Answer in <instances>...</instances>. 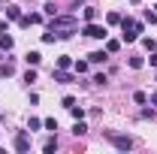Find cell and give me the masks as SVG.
<instances>
[{"label": "cell", "instance_id": "obj_17", "mask_svg": "<svg viewBox=\"0 0 157 154\" xmlns=\"http://www.w3.org/2000/svg\"><path fill=\"white\" fill-rule=\"evenodd\" d=\"M73 133H76V136H85V133H88V127L82 124V118H78V121H76V127H73Z\"/></svg>", "mask_w": 157, "mask_h": 154}, {"label": "cell", "instance_id": "obj_4", "mask_svg": "<svg viewBox=\"0 0 157 154\" xmlns=\"http://www.w3.org/2000/svg\"><path fill=\"white\" fill-rule=\"evenodd\" d=\"M85 37H91V39H106V37H109V30H106V27H100V24H94V21H88V24H85Z\"/></svg>", "mask_w": 157, "mask_h": 154}, {"label": "cell", "instance_id": "obj_28", "mask_svg": "<svg viewBox=\"0 0 157 154\" xmlns=\"http://www.w3.org/2000/svg\"><path fill=\"white\" fill-rule=\"evenodd\" d=\"M151 103H154V106H157V91H154V94H151Z\"/></svg>", "mask_w": 157, "mask_h": 154}, {"label": "cell", "instance_id": "obj_25", "mask_svg": "<svg viewBox=\"0 0 157 154\" xmlns=\"http://www.w3.org/2000/svg\"><path fill=\"white\" fill-rule=\"evenodd\" d=\"M27 127H30V130H39V127H42V121H39V118H30V124H27Z\"/></svg>", "mask_w": 157, "mask_h": 154}, {"label": "cell", "instance_id": "obj_11", "mask_svg": "<svg viewBox=\"0 0 157 154\" xmlns=\"http://www.w3.org/2000/svg\"><path fill=\"white\" fill-rule=\"evenodd\" d=\"M6 18L18 21V18H21V9H18V6H6Z\"/></svg>", "mask_w": 157, "mask_h": 154}, {"label": "cell", "instance_id": "obj_20", "mask_svg": "<svg viewBox=\"0 0 157 154\" xmlns=\"http://www.w3.org/2000/svg\"><path fill=\"white\" fill-rule=\"evenodd\" d=\"M130 67H133V70H142V67H145V60H142V58H130Z\"/></svg>", "mask_w": 157, "mask_h": 154}, {"label": "cell", "instance_id": "obj_3", "mask_svg": "<svg viewBox=\"0 0 157 154\" xmlns=\"http://www.w3.org/2000/svg\"><path fill=\"white\" fill-rule=\"evenodd\" d=\"M106 139L115 145L118 151H130V148H133V139H130V136H124V133H112V130H109V133H106Z\"/></svg>", "mask_w": 157, "mask_h": 154}, {"label": "cell", "instance_id": "obj_12", "mask_svg": "<svg viewBox=\"0 0 157 154\" xmlns=\"http://www.w3.org/2000/svg\"><path fill=\"white\" fill-rule=\"evenodd\" d=\"M42 151H45V154H55V151H58V139H48V142L42 145Z\"/></svg>", "mask_w": 157, "mask_h": 154}, {"label": "cell", "instance_id": "obj_16", "mask_svg": "<svg viewBox=\"0 0 157 154\" xmlns=\"http://www.w3.org/2000/svg\"><path fill=\"white\" fill-rule=\"evenodd\" d=\"M133 103H139V106H142V103H148V97H145V91H133Z\"/></svg>", "mask_w": 157, "mask_h": 154}, {"label": "cell", "instance_id": "obj_22", "mask_svg": "<svg viewBox=\"0 0 157 154\" xmlns=\"http://www.w3.org/2000/svg\"><path fill=\"white\" fill-rule=\"evenodd\" d=\"M42 127H45V130H58V121H55V118H48V121H42Z\"/></svg>", "mask_w": 157, "mask_h": 154}, {"label": "cell", "instance_id": "obj_7", "mask_svg": "<svg viewBox=\"0 0 157 154\" xmlns=\"http://www.w3.org/2000/svg\"><path fill=\"white\" fill-rule=\"evenodd\" d=\"M106 58H109V52H106V48H103V52H91V55H88V60H91V64H103Z\"/></svg>", "mask_w": 157, "mask_h": 154}, {"label": "cell", "instance_id": "obj_5", "mask_svg": "<svg viewBox=\"0 0 157 154\" xmlns=\"http://www.w3.org/2000/svg\"><path fill=\"white\" fill-rule=\"evenodd\" d=\"M15 151H18V154H27V151H30V139H27V133H18V136H15Z\"/></svg>", "mask_w": 157, "mask_h": 154}, {"label": "cell", "instance_id": "obj_26", "mask_svg": "<svg viewBox=\"0 0 157 154\" xmlns=\"http://www.w3.org/2000/svg\"><path fill=\"white\" fill-rule=\"evenodd\" d=\"M145 21H151V24H157V12H151V9H148V12H145Z\"/></svg>", "mask_w": 157, "mask_h": 154}, {"label": "cell", "instance_id": "obj_14", "mask_svg": "<svg viewBox=\"0 0 157 154\" xmlns=\"http://www.w3.org/2000/svg\"><path fill=\"white\" fill-rule=\"evenodd\" d=\"M88 67H91V60H76V76L88 73Z\"/></svg>", "mask_w": 157, "mask_h": 154}, {"label": "cell", "instance_id": "obj_9", "mask_svg": "<svg viewBox=\"0 0 157 154\" xmlns=\"http://www.w3.org/2000/svg\"><path fill=\"white\" fill-rule=\"evenodd\" d=\"M24 60H27L30 67H39V60H42V55H39V52H27V55H24Z\"/></svg>", "mask_w": 157, "mask_h": 154}, {"label": "cell", "instance_id": "obj_15", "mask_svg": "<svg viewBox=\"0 0 157 154\" xmlns=\"http://www.w3.org/2000/svg\"><path fill=\"white\" fill-rule=\"evenodd\" d=\"M12 73H15V67H12L9 60H6V64H0V76H12Z\"/></svg>", "mask_w": 157, "mask_h": 154}, {"label": "cell", "instance_id": "obj_27", "mask_svg": "<svg viewBox=\"0 0 157 154\" xmlns=\"http://www.w3.org/2000/svg\"><path fill=\"white\" fill-rule=\"evenodd\" d=\"M151 67H154V70H157V55H151Z\"/></svg>", "mask_w": 157, "mask_h": 154}, {"label": "cell", "instance_id": "obj_2", "mask_svg": "<svg viewBox=\"0 0 157 154\" xmlns=\"http://www.w3.org/2000/svg\"><path fill=\"white\" fill-rule=\"evenodd\" d=\"M121 30H124V42H136L142 33V21L136 18H121Z\"/></svg>", "mask_w": 157, "mask_h": 154}, {"label": "cell", "instance_id": "obj_6", "mask_svg": "<svg viewBox=\"0 0 157 154\" xmlns=\"http://www.w3.org/2000/svg\"><path fill=\"white\" fill-rule=\"evenodd\" d=\"M52 79H55V82H60V85H70V82H73V76H70L67 70H55V73H52Z\"/></svg>", "mask_w": 157, "mask_h": 154}, {"label": "cell", "instance_id": "obj_1", "mask_svg": "<svg viewBox=\"0 0 157 154\" xmlns=\"http://www.w3.org/2000/svg\"><path fill=\"white\" fill-rule=\"evenodd\" d=\"M76 27H78L76 15H55L48 30H55V33H58V39H70L73 33H76Z\"/></svg>", "mask_w": 157, "mask_h": 154}, {"label": "cell", "instance_id": "obj_24", "mask_svg": "<svg viewBox=\"0 0 157 154\" xmlns=\"http://www.w3.org/2000/svg\"><path fill=\"white\" fill-rule=\"evenodd\" d=\"M60 103H63V109H73V106H76V100H73V97H63Z\"/></svg>", "mask_w": 157, "mask_h": 154}, {"label": "cell", "instance_id": "obj_19", "mask_svg": "<svg viewBox=\"0 0 157 154\" xmlns=\"http://www.w3.org/2000/svg\"><path fill=\"white\" fill-rule=\"evenodd\" d=\"M142 45H145L148 52H154V48H157V42H154V39H151V37H145V39H142Z\"/></svg>", "mask_w": 157, "mask_h": 154}, {"label": "cell", "instance_id": "obj_8", "mask_svg": "<svg viewBox=\"0 0 157 154\" xmlns=\"http://www.w3.org/2000/svg\"><path fill=\"white\" fill-rule=\"evenodd\" d=\"M0 48H3V52H9V48H12V37H9V30H3V33H0Z\"/></svg>", "mask_w": 157, "mask_h": 154}, {"label": "cell", "instance_id": "obj_21", "mask_svg": "<svg viewBox=\"0 0 157 154\" xmlns=\"http://www.w3.org/2000/svg\"><path fill=\"white\" fill-rule=\"evenodd\" d=\"M106 21H109V24H121V15H118V12H109Z\"/></svg>", "mask_w": 157, "mask_h": 154}, {"label": "cell", "instance_id": "obj_18", "mask_svg": "<svg viewBox=\"0 0 157 154\" xmlns=\"http://www.w3.org/2000/svg\"><path fill=\"white\" fill-rule=\"evenodd\" d=\"M85 18H88V21H97V9H94V6H85Z\"/></svg>", "mask_w": 157, "mask_h": 154}, {"label": "cell", "instance_id": "obj_23", "mask_svg": "<svg viewBox=\"0 0 157 154\" xmlns=\"http://www.w3.org/2000/svg\"><path fill=\"white\" fill-rule=\"evenodd\" d=\"M55 39H58V33H55V30H48V33H42V42H55Z\"/></svg>", "mask_w": 157, "mask_h": 154}, {"label": "cell", "instance_id": "obj_13", "mask_svg": "<svg viewBox=\"0 0 157 154\" xmlns=\"http://www.w3.org/2000/svg\"><path fill=\"white\" fill-rule=\"evenodd\" d=\"M118 48H121V42H118V39H106V52H109V55H115Z\"/></svg>", "mask_w": 157, "mask_h": 154}, {"label": "cell", "instance_id": "obj_10", "mask_svg": "<svg viewBox=\"0 0 157 154\" xmlns=\"http://www.w3.org/2000/svg\"><path fill=\"white\" fill-rule=\"evenodd\" d=\"M70 67H73V58H70V55H60L58 58V70H70Z\"/></svg>", "mask_w": 157, "mask_h": 154}]
</instances>
